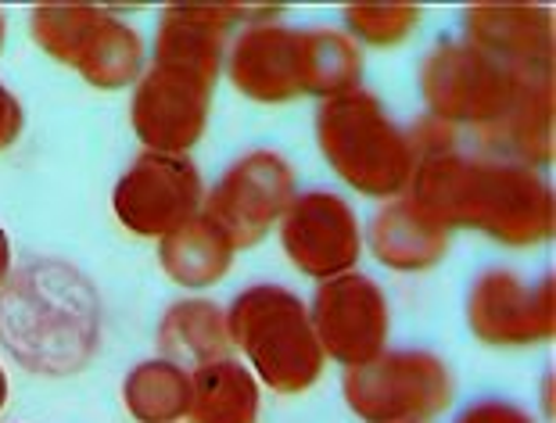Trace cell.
I'll use <instances>...</instances> for the list:
<instances>
[{
    "label": "cell",
    "mask_w": 556,
    "mask_h": 423,
    "mask_svg": "<svg viewBox=\"0 0 556 423\" xmlns=\"http://www.w3.org/2000/svg\"><path fill=\"white\" fill-rule=\"evenodd\" d=\"M4 398H8V377H4V370H0V406H4Z\"/></svg>",
    "instance_id": "cell-26"
},
{
    "label": "cell",
    "mask_w": 556,
    "mask_h": 423,
    "mask_svg": "<svg viewBox=\"0 0 556 423\" xmlns=\"http://www.w3.org/2000/svg\"><path fill=\"white\" fill-rule=\"evenodd\" d=\"M201 180L191 158L184 155H140L115 183V216L134 233L165 238L184 222L201 216Z\"/></svg>",
    "instance_id": "cell-10"
},
{
    "label": "cell",
    "mask_w": 556,
    "mask_h": 423,
    "mask_svg": "<svg viewBox=\"0 0 556 423\" xmlns=\"http://www.w3.org/2000/svg\"><path fill=\"white\" fill-rule=\"evenodd\" d=\"M456 423H531V416L510 402H500V398H484V402L470 406Z\"/></svg>",
    "instance_id": "cell-23"
},
{
    "label": "cell",
    "mask_w": 556,
    "mask_h": 423,
    "mask_svg": "<svg viewBox=\"0 0 556 423\" xmlns=\"http://www.w3.org/2000/svg\"><path fill=\"white\" fill-rule=\"evenodd\" d=\"M191 423H255L258 384L241 362L216 359L191 377Z\"/></svg>",
    "instance_id": "cell-19"
},
{
    "label": "cell",
    "mask_w": 556,
    "mask_h": 423,
    "mask_svg": "<svg viewBox=\"0 0 556 423\" xmlns=\"http://www.w3.org/2000/svg\"><path fill=\"white\" fill-rule=\"evenodd\" d=\"M123 398L140 423H176L191 409V373L169 359L140 362L123 384Z\"/></svg>",
    "instance_id": "cell-20"
},
{
    "label": "cell",
    "mask_w": 556,
    "mask_h": 423,
    "mask_svg": "<svg viewBox=\"0 0 556 423\" xmlns=\"http://www.w3.org/2000/svg\"><path fill=\"white\" fill-rule=\"evenodd\" d=\"M227 316L216 302H180L165 312L159 326V348L162 359L176 367L201 370L216 359H227Z\"/></svg>",
    "instance_id": "cell-16"
},
{
    "label": "cell",
    "mask_w": 556,
    "mask_h": 423,
    "mask_svg": "<svg viewBox=\"0 0 556 423\" xmlns=\"http://www.w3.org/2000/svg\"><path fill=\"white\" fill-rule=\"evenodd\" d=\"M33 37L47 54L79 68V76L101 90L134 84L144 62L137 33L98 8H40L33 15Z\"/></svg>",
    "instance_id": "cell-6"
},
{
    "label": "cell",
    "mask_w": 556,
    "mask_h": 423,
    "mask_svg": "<svg viewBox=\"0 0 556 423\" xmlns=\"http://www.w3.org/2000/svg\"><path fill=\"white\" fill-rule=\"evenodd\" d=\"M18 129H22V108H18V101L4 90V84H0V148L15 144Z\"/></svg>",
    "instance_id": "cell-24"
},
{
    "label": "cell",
    "mask_w": 556,
    "mask_h": 423,
    "mask_svg": "<svg viewBox=\"0 0 556 423\" xmlns=\"http://www.w3.org/2000/svg\"><path fill=\"white\" fill-rule=\"evenodd\" d=\"M233 244L205 211L162 238V269L184 287H205L227 273L233 262Z\"/></svg>",
    "instance_id": "cell-18"
},
{
    "label": "cell",
    "mask_w": 556,
    "mask_h": 423,
    "mask_svg": "<svg viewBox=\"0 0 556 423\" xmlns=\"http://www.w3.org/2000/svg\"><path fill=\"white\" fill-rule=\"evenodd\" d=\"M539 76L553 73H520L475 43H442L424 62V98L442 119L500 126Z\"/></svg>",
    "instance_id": "cell-5"
},
{
    "label": "cell",
    "mask_w": 556,
    "mask_h": 423,
    "mask_svg": "<svg viewBox=\"0 0 556 423\" xmlns=\"http://www.w3.org/2000/svg\"><path fill=\"white\" fill-rule=\"evenodd\" d=\"M359 51L341 33L302 29V93H330L341 98L359 90Z\"/></svg>",
    "instance_id": "cell-21"
},
{
    "label": "cell",
    "mask_w": 556,
    "mask_h": 423,
    "mask_svg": "<svg viewBox=\"0 0 556 423\" xmlns=\"http://www.w3.org/2000/svg\"><path fill=\"white\" fill-rule=\"evenodd\" d=\"M313 331L319 348L330 351L345 367H363L381 356L388 337V305L381 287L366 277H334L316 291Z\"/></svg>",
    "instance_id": "cell-11"
},
{
    "label": "cell",
    "mask_w": 556,
    "mask_h": 423,
    "mask_svg": "<svg viewBox=\"0 0 556 423\" xmlns=\"http://www.w3.org/2000/svg\"><path fill=\"white\" fill-rule=\"evenodd\" d=\"M230 79L255 101H288L302 93V29H248L230 51Z\"/></svg>",
    "instance_id": "cell-14"
},
{
    "label": "cell",
    "mask_w": 556,
    "mask_h": 423,
    "mask_svg": "<svg viewBox=\"0 0 556 423\" xmlns=\"http://www.w3.org/2000/svg\"><path fill=\"white\" fill-rule=\"evenodd\" d=\"M409 202L438 227H475L506 244H531L553 233V194L535 169L489 166L438 151L413 172Z\"/></svg>",
    "instance_id": "cell-2"
},
{
    "label": "cell",
    "mask_w": 556,
    "mask_h": 423,
    "mask_svg": "<svg viewBox=\"0 0 556 423\" xmlns=\"http://www.w3.org/2000/svg\"><path fill=\"white\" fill-rule=\"evenodd\" d=\"M227 334L274 392H305L324 373V348L309 312L277 284L248 287L227 316Z\"/></svg>",
    "instance_id": "cell-3"
},
{
    "label": "cell",
    "mask_w": 556,
    "mask_h": 423,
    "mask_svg": "<svg viewBox=\"0 0 556 423\" xmlns=\"http://www.w3.org/2000/svg\"><path fill=\"white\" fill-rule=\"evenodd\" d=\"M283 248L309 277H341L359 258V227L338 194H305L283 211Z\"/></svg>",
    "instance_id": "cell-12"
},
{
    "label": "cell",
    "mask_w": 556,
    "mask_h": 423,
    "mask_svg": "<svg viewBox=\"0 0 556 423\" xmlns=\"http://www.w3.org/2000/svg\"><path fill=\"white\" fill-rule=\"evenodd\" d=\"M0 43H4V18H0Z\"/></svg>",
    "instance_id": "cell-27"
},
{
    "label": "cell",
    "mask_w": 556,
    "mask_h": 423,
    "mask_svg": "<svg viewBox=\"0 0 556 423\" xmlns=\"http://www.w3.org/2000/svg\"><path fill=\"white\" fill-rule=\"evenodd\" d=\"M219 68L187 62V57L155 54L148 76L134 93V129L159 155H180L208 123V93Z\"/></svg>",
    "instance_id": "cell-7"
},
{
    "label": "cell",
    "mask_w": 556,
    "mask_h": 423,
    "mask_svg": "<svg viewBox=\"0 0 556 423\" xmlns=\"http://www.w3.org/2000/svg\"><path fill=\"white\" fill-rule=\"evenodd\" d=\"M370 241L374 252L381 255V262L392 269H424L442 258L448 230L438 227L428 211H420L409 197H402V202L388 205L374 219Z\"/></svg>",
    "instance_id": "cell-17"
},
{
    "label": "cell",
    "mask_w": 556,
    "mask_h": 423,
    "mask_svg": "<svg viewBox=\"0 0 556 423\" xmlns=\"http://www.w3.org/2000/svg\"><path fill=\"white\" fill-rule=\"evenodd\" d=\"M352 29L366 37L370 43H395L413 33L417 22V8H402V4H381V8H352L349 11Z\"/></svg>",
    "instance_id": "cell-22"
},
{
    "label": "cell",
    "mask_w": 556,
    "mask_h": 423,
    "mask_svg": "<svg viewBox=\"0 0 556 423\" xmlns=\"http://www.w3.org/2000/svg\"><path fill=\"white\" fill-rule=\"evenodd\" d=\"M101 302L76 266L37 258L0 291V341L22 367L47 377L76 373L98 351Z\"/></svg>",
    "instance_id": "cell-1"
},
{
    "label": "cell",
    "mask_w": 556,
    "mask_h": 423,
    "mask_svg": "<svg viewBox=\"0 0 556 423\" xmlns=\"http://www.w3.org/2000/svg\"><path fill=\"white\" fill-rule=\"evenodd\" d=\"M470 326L495 345L553 337V277L528 287L506 269L484 273L470 295Z\"/></svg>",
    "instance_id": "cell-13"
},
{
    "label": "cell",
    "mask_w": 556,
    "mask_h": 423,
    "mask_svg": "<svg viewBox=\"0 0 556 423\" xmlns=\"http://www.w3.org/2000/svg\"><path fill=\"white\" fill-rule=\"evenodd\" d=\"M4 273H8V238L0 230V284H4Z\"/></svg>",
    "instance_id": "cell-25"
},
{
    "label": "cell",
    "mask_w": 556,
    "mask_h": 423,
    "mask_svg": "<svg viewBox=\"0 0 556 423\" xmlns=\"http://www.w3.org/2000/svg\"><path fill=\"white\" fill-rule=\"evenodd\" d=\"M470 40L520 73H553V26L539 11H470Z\"/></svg>",
    "instance_id": "cell-15"
},
{
    "label": "cell",
    "mask_w": 556,
    "mask_h": 423,
    "mask_svg": "<svg viewBox=\"0 0 556 423\" xmlns=\"http://www.w3.org/2000/svg\"><path fill=\"white\" fill-rule=\"evenodd\" d=\"M294 191V172L277 151H252L223 172L208 197L205 216L227 233L233 248H248L288 211Z\"/></svg>",
    "instance_id": "cell-9"
},
{
    "label": "cell",
    "mask_w": 556,
    "mask_h": 423,
    "mask_svg": "<svg viewBox=\"0 0 556 423\" xmlns=\"http://www.w3.org/2000/svg\"><path fill=\"white\" fill-rule=\"evenodd\" d=\"M352 409L370 423H413L438 413L453 398L442 359L428 351H392L345 373Z\"/></svg>",
    "instance_id": "cell-8"
},
{
    "label": "cell",
    "mask_w": 556,
    "mask_h": 423,
    "mask_svg": "<svg viewBox=\"0 0 556 423\" xmlns=\"http://www.w3.org/2000/svg\"><path fill=\"white\" fill-rule=\"evenodd\" d=\"M319 148L341 180L370 197H395L413 176V148L370 93L330 98L316 119Z\"/></svg>",
    "instance_id": "cell-4"
}]
</instances>
